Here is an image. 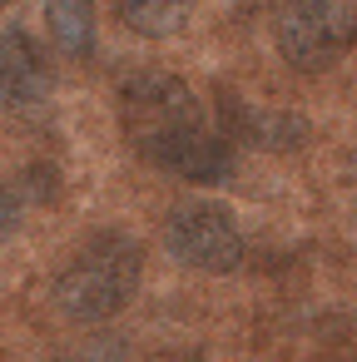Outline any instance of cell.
I'll return each instance as SVG.
<instances>
[{
    "mask_svg": "<svg viewBox=\"0 0 357 362\" xmlns=\"http://www.w3.org/2000/svg\"><path fill=\"white\" fill-rule=\"evenodd\" d=\"M139 278H144V248H139V238L124 233V228H105V233H95L60 268V278H55V308L70 322L95 327V322L115 317L134 298Z\"/></svg>",
    "mask_w": 357,
    "mask_h": 362,
    "instance_id": "obj_1",
    "label": "cell"
},
{
    "mask_svg": "<svg viewBox=\"0 0 357 362\" xmlns=\"http://www.w3.org/2000/svg\"><path fill=\"white\" fill-rule=\"evenodd\" d=\"M273 40L293 70L322 75L357 45V6L352 0H288L278 11Z\"/></svg>",
    "mask_w": 357,
    "mask_h": 362,
    "instance_id": "obj_2",
    "label": "cell"
},
{
    "mask_svg": "<svg viewBox=\"0 0 357 362\" xmlns=\"http://www.w3.org/2000/svg\"><path fill=\"white\" fill-rule=\"evenodd\" d=\"M119 124L134 149H149V144L169 139L174 129L204 124V105L189 90V80H179L169 70H139L119 85Z\"/></svg>",
    "mask_w": 357,
    "mask_h": 362,
    "instance_id": "obj_3",
    "label": "cell"
},
{
    "mask_svg": "<svg viewBox=\"0 0 357 362\" xmlns=\"http://www.w3.org/2000/svg\"><path fill=\"white\" fill-rule=\"evenodd\" d=\"M164 248L194 273H233L243 263V228L223 204H184L164 223Z\"/></svg>",
    "mask_w": 357,
    "mask_h": 362,
    "instance_id": "obj_4",
    "label": "cell"
},
{
    "mask_svg": "<svg viewBox=\"0 0 357 362\" xmlns=\"http://www.w3.org/2000/svg\"><path fill=\"white\" fill-rule=\"evenodd\" d=\"M139 159H149L154 169L184 179V184H199V189H218L233 179V144L204 119V124H189V129H174L169 139L139 149Z\"/></svg>",
    "mask_w": 357,
    "mask_h": 362,
    "instance_id": "obj_5",
    "label": "cell"
},
{
    "mask_svg": "<svg viewBox=\"0 0 357 362\" xmlns=\"http://www.w3.org/2000/svg\"><path fill=\"white\" fill-rule=\"evenodd\" d=\"M218 119H223V139H243L253 149H298L308 139V124L303 115L293 110H263L253 100H238L233 90H218Z\"/></svg>",
    "mask_w": 357,
    "mask_h": 362,
    "instance_id": "obj_6",
    "label": "cell"
},
{
    "mask_svg": "<svg viewBox=\"0 0 357 362\" xmlns=\"http://www.w3.org/2000/svg\"><path fill=\"white\" fill-rule=\"evenodd\" d=\"M50 95V60L35 35L6 30L0 35V100L6 105H35Z\"/></svg>",
    "mask_w": 357,
    "mask_h": 362,
    "instance_id": "obj_7",
    "label": "cell"
},
{
    "mask_svg": "<svg viewBox=\"0 0 357 362\" xmlns=\"http://www.w3.org/2000/svg\"><path fill=\"white\" fill-rule=\"evenodd\" d=\"M45 30L50 45L70 60H85L100 40V11L95 0H45Z\"/></svg>",
    "mask_w": 357,
    "mask_h": 362,
    "instance_id": "obj_8",
    "label": "cell"
},
{
    "mask_svg": "<svg viewBox=\"0 0 357 362\" xmlns=\"http://www.w3.org/2000/svg\"><path fill=\"white\" fill-rule=\"evenodd\" d=\"M119 21L144 40H169L194 21V0H115Z\"/></svg>",
    "mask_w": 357,
    "mask_h": 362,
    "instance_id": "obj_9",
    "label": "cell"
},
{
    "mask_svg": "<svg viewBox=\"0 0 357 362\" xmlns=\"http://www.w3.org/2000/svg\"><path fill=\"white\" fill-rule=\"evenodd\" d=\"M124 357H129V347L119 337H110V332H90L85 342L60 352V362H124Z\"/></svg>",
    "mask_w": 357,
    "mask_h": 362,
    "instance_id": "obj_10",
    "label": "cell"
},
{
    "mask_svg": "<svg viewBox=\"0 0 357 362\" xmlns=\"http://www.w3.org/2000/svg\"><path fill=\"white\" fill-rule=\"evenodd\" d=\"M21 218H25V194L16 184H0V243L21 228Z\"/></svg>",
    "mask_w": 357,
    "mask_h": 362,
    "instance_id": "obj_11",
    "label": "cell"
},
{
    "mask_svg": "<svg viewBox=\"0 0 357 362\" xmlns=\"http://www.w3.org/2000/svg\"><path fill=\"white\" fill-rule=\"evenodd\" d=\"M164 362H204L199 352H174V357H164Z\"/></svg>",
    "mask_w": 357,
    "mask_h": 362,
    "instance_id": "obj_12",
    "label": "cell"
},
{
    "mask_svg": "<svg viewBox=\"0 0 357 362\" xmlns=\"http://www.w3.org/2000/svg\"><path fill=\"white\" fill-rule=\"evenodd\" d=\"M347 362H357V357H347Z\"/></svg>",
    "mask_w": 357,
    "mask_h": 362,
    "instance_id": "obj_13",
    "label": "cell"
}]
</instances>
